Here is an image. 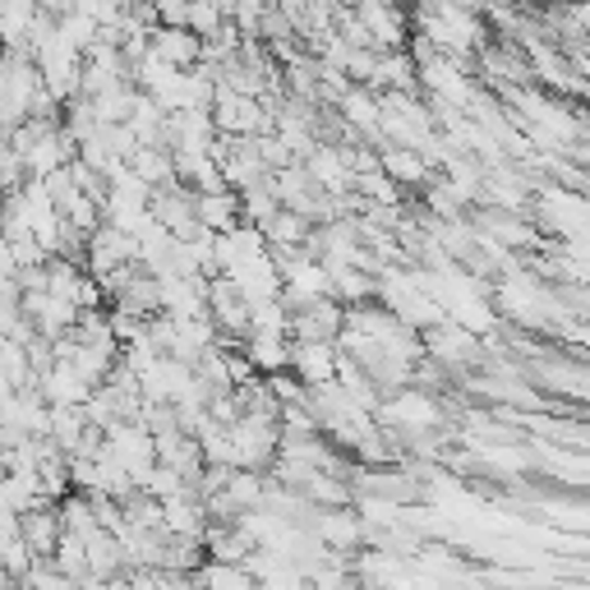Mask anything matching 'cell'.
<instances>
[{
	"label": "cell",
	"mask_w": 590,
	"mask_h": 590,
	"mask_svg": "<svg viewBox=\"0 0 590 590\" xmlns=\"http://www.w3.org/2000/svg\"><path fill=\"white\" fill-rule=\"evenodd\" d=\"M300 365H305L309 379H328V373H332V356H328V346H305V351H300Z\"/></svg>",
	"instance_id": "cell-1"
}]
</instances>
